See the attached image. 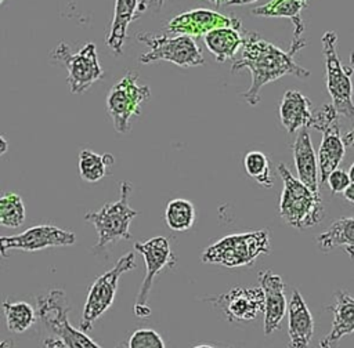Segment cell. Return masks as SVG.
<instances>
[{"instance_id":"6da1fadb","label":"cell","mask_w":354,"mask_h":348,"mask_svg":"<svg viewBox=\"0 0 354 348\" xmlns=\"http://www.w3.org/2000/svg\"><path fill=\"white\" fill-rule=\"evenodd\" d=\"M239 52L241 57L231 65V73H236L241 69L250 72V86L241 94L250 106H256L260 102V91L266 84L285 75H293L300 79L310 76V70L295 61L296 52L277 47L256 32L245 33V41Z\"/></svg>"},{"instance_id":"7a4b0ae2","label":"cell","mask_w":354,"mask_h":348,"mask_svg":"<svg viewBox=\"0 0 354 348\" xmlns=\"http://www.w3.org/2000/svg\"><path fill=\"white\" fill-rule=\"evenodd\" d=\"M277 168L283 184L278 204L279 217L288 225L300 231L319 224L325 215L319 193L293 177L283 163H279Z\"/></svg>"},{"instance_id":"3957f363","label":"cell","mask_w":354,"mask_h":348,"mask_svg":"<svg viewBox=\"0 0 354 348\" xmlns=\"http://www.w3.org/2000/svg\"><path fill=\"white\" fill-rule=\"evenodd\" d=\"M120 195L116 202L105 203L97 211L84 214V221L91 222L97 231V243L93 246L95 253L119 240H130V222L138 214L130 207L129 199L133 192L130 181H120Z\"/></svg>"},{"instance_id":"277c9868","label":"cell","mask_w":354,"mask_h":348,"mask_svg":"<svg viewBox=\"0 0 354 348\" xmlns=\"http://www.w3.org/2000/svg\"><path fill=\"white\" fill-rule=\"evenodd\" d=\"M271 242L267 229L227 235L202 253V262L218 264L227 268L250 265L259 255L270 254Z\"/></svg>"},{"instance_id":"5b68a950","label":"cell","mask_w":354,"mask_h":348,"mask_svg":"<svg viewBox=\"0 0 354 348\" xmlns=\"http://www.w3.org/2000/svg\"><path fill=\"white\" fill-rule=\"evenodd\" d=\"M136 39L138 43L148 47V50L138 58L140 64L142 65L166 61L181 68H192L205 64L201 47L189 36L152 35L148 32H140L137 33Z\"/></svg>"},{"instance_id":"8992f818","label":"cell","mask_w":354,"mask_h":348,"mask_svg":"<svg viewBox=\"0 0 354 348\" xmlns=\"http://www.w3.org/2000/svg\"><path fill=\"white\" fill-rule=\"evenodd\" d=\"M322 55L325 62V83L332 104L340 116L354 120L353 99V68L344 66L337 54V35L335 30H326L322 37Z\"/></svg>"},{"instance_id":"52a82bcc","label":"cell","mask_w":354,"mask_h":348,"mask_svg":"<svg viewBox=\"0 0 354 348\" xmlns=\"http://www.w3.org/2000/svg\"><path fill=\"white\" fill-rule=\"evenodd\" d=\"M50 58L53 62L66 68V81L72 94H82L95 81L104 79L97 46L93 41L86 43L77 51H73L65 41H61L50 51Z\"/></svg>"},{"instance_id":"ba28073f","label":"cell","mask_w":354,"mask_h":348,"mask_svg":"<svg viewBox=\"0 0 354 348\" xmlns=\"http://www.w3.org/2000/svg\"><path fill=\"white\" fill-rule=\"evenodd\" d=\"M149 97V87L138 83V73L136 70H127L126 75L111 87L106 95V113L116 133H129L131 120L140 115L141 105L145 104Z\"/></svg>"},{"instance_id":"9c48e42d","label":"cell","mask_w":354,"mask_h":348,"mask_svg":"<svg viewBox=\"0 0 354 348\" xmlns=\"http://www.w3.org/2000/svg\"><path fill=\"white\" fill-rule=\"evenodd\" d=\"M69 311L68 297L62 289H53L37 296V316L40 322L69 348H101L83 330H77L69 323Z\"/></svg>"},{"instance_id":"30bf717a","label":"cell","mask_w":354,"mask_h":348,"mask_svg":"<svg viewBox=\"0 0 354 348\" xmlns=\"http://www.w3.org/2000/svg\"><path fill=\"white\" fill-rule=\"evenodd\" d=\"M136 267V254L134 251H129L116 261L113 268L108 269L105 273L94 280L87 293V298L83 307V315L80 322V329L83 331L91 330L94 322L112 305L120 276L124 272L134 269Z\"/></svg>"},{"instance_id":"8fae6325","label":"cell","mask_w":354,"mask_h":348,"mask_svg":"<svg viewBox=\"0 0 354 348\" xmlns=\"http://www.w3.org/2000/svg\"><path fill=\"white\" fill-rule=\"evenodd\" d=\"M134 247L136 251H138L142 255L147 271L133 309L137 318L145 319L151 315V308L148 307V297L155 276L163 268H174L177 264V257L171 251L170 242L165 236H155L144 242H137Z\"/></svg>"},{"instance_id":"7c38bea8","label":"cell","mask_w":354,"mask_h":348,"mask_svg":"<svg viewBox=\"0 0 354 348\" xmlns=\"http://www.w3.org/2000/svg\"><path fill=\"white\" fill-rule=\"evenodd\" d=\"M76 242V235L71 231L61 229L54 225H36L25 229L24 232L12 236L0 238V251L3 257H7L10 250L22 251H39L48 247L71 246Z\"/></svg>"},{"instance_id":"4fadbf2b","label":"cell","mask_w":354,"mask_h":348,"mask_svg":"<svg viewBox=\"0 0 354 348\" xmlns=\"http://www.w3.org/2000/svg\"><path fill=\"white\" fill-rule=\"evenodd\" d=\"M202 301L220 307L230 322H249L264 312V291L260 286H235L224 294L209 296Z\"/></svg>"},{"instance_id":"5bb4252c","label":"cell","mask_w":354,"mask_h":348,"mask_svg":"<svg viewBox=\"0 0 354 348\" xmlns=\"http://www.w3.org/2000/svg\"><path fill=\"white\" fill-rule=\"evenodd\" d=\"M220 28L241 29L242 23L235 15H224L213 10L195 8L173 17L167 23L166 30L167 35L199 37Z\"/></svg>"},{"instance_id":"9a60e30c","label":"cell","mask_w":354,"mask_h":348,"mask_svg":"<svg viewBox=\"0 0 354 348\" xmlns=\"http://www.w3.org/2000/svg\"><path fill=\"white\" fill-rule=\"evenodd\" d=\"M259 283L264 291V334L270 336L279 329L288 311L285 283L278 273L270 269L259 272Z\"/></svg>"},{"instance_id":"2e32d148","label":"cell","mask_w":354,"mask_h":348,"mask_svg":"<svg viewBox=\"0 0 354 348\" xmlns=\"http://www.w3.org/2000/svg\"><path fill=\"white\" fill-rule=\"evenodd\" d=\"M307 3L308 0H270L266 4L254 7L252 14L257 17L290 19L293 23V37L289 48L297 54L307 44L303 37L306 26L301 19V11L307 7Z\"/></svg>"},{"instance_id":"e0dca14e","label":"cell","mask_w":354,"mask_h":348,"mask_svg":"<svg viewBox=\"0 0 354 348\" xmlns=\"http://www.w3.org/2000/svg\"><path fill=\"white\" fill-rule=\"evenodd\" d=\"M313 336V315L300 291L293 290L288 305V348H308Z\"/></svg>"},{"instance_id":"ac0fdd59","label":"cell","mask_w":354,"mask_h":348,"mask_svg":"<svg viewBox=\"0 0 354 348\" xmlns=\"http://www.w3.org/2000/svg\"><path fill=\"white\" fill-rule=\"evenodd\" d=\"M293 162L297 178L311 191L319 193V167L318 156L315 155L310 133L307 127L299 130V134L292 145Z\"/></svg>"},{"instance_id":"d6986e66","label":"cell","mask_w":354,"mask_h":348,"mask_svg":"<svg viewBox=\"0 0 354 348\" xmlns=\"http://www.w3.org/2000/svg\"><path fill=\"white\" fill-rule=\"evenodd\" d=\"M335 302L328 307L333 313L330 331L319 341V348H336L343 336L354 333V297L344 290L335 294Z\"/></svg>"},{"instance_id":"ffe728a7","label":"cell","mask_w":354,"mask_h":348,"mask_svg":"<svg viewBox=\"0 0 354 348\" xmlns=\"http://www.w3.org/2000/svg\"><path fill=\"white\" fill-rule=\"evenodd\" d=\"M138 0H115L113 18L105 37V44L115 57L123 54L129 25L140 17Z\"/></svg>"},{"instance_id":"44dd1931","label":"cell","mask_w":354,"mask_h":348,"mask_svg":"<svg viewBox=\"0 0 354 348\" xmlns=\"http://www.w3.org/2000/svg\"><path fill=\"white\" fill-rule=\"evenodd\" d=\"M278 112L283 128L290 134L308 127L313 117L311 101L297 90L285 91Z\"/></svg>"},{"instance_id":"7402d4cb","label":"cell","mask_w":354,"mask_h":348,"mask_svg":"<svg viewBox=\"0 0 354 348\" xmlns=\"http://www.w3.org/2000/svg\"><path fill=\"white\" fill-rule=\"evenodd\" d=\"M322 141L318 149V167H319V182L325 184L328 175L337 168L342 163L346 152V145L340 134L339 122L328 126L322 131Z\"/></svg>"},{"instance_id":"603a6c76","label":"cell","mask_w":354,"mask_h":348,"mask_svg":"<svg viewBox=\"0 0 354 348\" xmlns=\"http://www.w3.org/2000/svg\"><path fill=\"white\" fill-rule=\"evenodd\" d=\"M203 41L214 59L218 64H223L232 59L236 52L241 51L245 41V35L241 33V29L220 28L205 35Z\"/></svg>"},{"instance_id":"cb8c5ba5","label":"cell","mask_w":354,"mask_h":348,"mask_svg":"<svg viewBox=\"0 0 354 348\" xmlns=\"http://www.w3.org/2000/svg\"><path fill=\"white\" fill-rule=\"evenodd\" d=\"M317 244L322 251L333 247H343L354 258V217H340L330 226L317 236Z\"/></svg>"},{"instance_id":"d4e9b609","label":"cell","mask_w":354,"mask_h":348,"mask_svg":"<svg viewBox=\"0 0 354 348\" xmlns=\"http://www.w3.org/2000/svg\"><path fill=\"white\" fill-rule=\"evenodd\" d=\"M115 163L111 153L98 155L91 149H82L79 153V174L86 182H97L106 175V168Z\"/></svg>"},{"instance_id":"484cf974","label":"cell","mask_w":354,"mask_h":348,"mask_svg":"<svg viewBox=\"0 0 354 348\" xmlns=\"http://www.w3.org/2000/svg\"><path fill=\"white\" fill-rule=\"evenodd\" d=\"M195 217H196L195 206L188 199L176 197L169 200V203L166 204L165 221L171 231H177V232L188 231L189 228H192L195 222Z\"/></svg>"},{"instance_id":"4316f807","label":"cell","mask_w":354,"mask_h":348,"mask_svg":"<svg viewBox=\"0 0 354 348\" xmlns=\"http://www.w3.org/2000/svg\"><path fill=\"white\" fill-rule=\"evenodd\" d=\"M3 311L7 327L12 333H24L36 322L33 307L25 301H4Z\"/></svg>"},{"instance_id":"83f0119b","label":"cell","mask_w":354,"mask_h":348,"mask_svg":"<svg viewBox=\"0 0 354 348\" xmlns=\"http://www.w3.org/2000/svg\"><path fill=\"white\" fill-rule=\"evenodd\" d=\"M243 168L250 178H254L263 188H271L274 184L270 160L266 153L260 151H250L243 157Z\"/></svg>"},{"instance_id":"f1b7e54d","label":"cell","mask_w":354,"mask_h":348,"mask_svg":"<svg viewBox=\"0 0 354 348\" xmlns=\"http://www.w3.org/2000/svg\"><path fill=\"white\" fill-rule=\"evenodd\" d=\"M25 221V206L18 193H3L0 199V225L18 228Z\"/></svg>"},{"instance_id":"f546056e","label":"cell","mask_w":354,"mask_h":348,"mask_svg":"<svg viewBox=\"0 0 354 348\" xmlns=\"http://www.w3.org/2000/svg\"><path fill=\"white\" fill-rule=\"evenodd\" d=\"M127 348H166L160 334L152 329H138L130 338Z\"/></svg>"},{"instance_id":"4dcf8cb0","label":"cell","mask_w":354,"mask_h":348,"mask_svg":"<svg viewBox=\"0 0 354 348\" xmlns=\"http://www.w3.org/2000/svg\"><path fill=\"white\" fill-rule=\"evenodd\" d=\"M326 184L332 193H343L347 189V186L351 184V180L348 173H346L344 170L336 168L328 175Z\"/></svg>"},{"instance_id":"1f68e13d","label":"cell","mask_w":354,"mask_h":348,"mask_svg":"<svg viewBox=\"0 0 354 348\" xmlns=\"http://www.w3.org/2000/svg\"><path fill=\"white\" fill-rule=\"evenodd\" d=\"M166 0H140V14L152 8L153 11H159Z\"/></svg>"},{"instance_id":"d6a6232c","label":"cell","mask_w":354,"mask_h":348,"mask_svg":"<svg viewBox=\"0 0 354 348\" xmlns=\"http://www.w3.org/2000/svg\"><path fill=\"white\" fill-rule=\"evenodd\" d=\"M43 345H44V348H69L61 338H55V337L46 338Z\"/></svg>"},{"instance_id":"836d02e7","label":"cell","mask_w":354,"mask_h":348,"mask_svg":"<svg viewBox=\"0 0 354 348\" xmlns=\"http://www.w3.org/2000/svg\"><path fill=\"white\" fill-rule=\"evenodd\" d=\"M343 197H344L347 202H350V203L354 204V182H351V184L347 186V189L343 192Z\"/></svg>"},{"instance_id":"e575fe53","label":"cell","mask_w":354,"mask_h":348,"mask_svg":"<svg viewBox=\"0 0 354 348\" xmlns=\"http://www.w3.org/2000/svg\"><path fill=\"white\" fill-rule=\"evenodd\" d=\"M343 141H344V145H346V146L354 148V128H351L350 131H347V133L343 135Z\"/></svg>"},{"instance_id":"d590c367","label":"cell","mask_w":354,"mask_h":348,"mask_svg":"<svg viewBox=\"0 0 354 348\" xmlns=\"http://www.w3.org/2000/svg\"><path fill=\"white\" fill-rule=\"evenodd\" d=\"M257 0H228L227 4L228 6H246V4H252Z\"/></svg>"},{"instance_id":"8d00e7d4","label":"cell","mask_w":354,"mask_h":348,"mask_svg":"<svg viewBox=\"0 0 354 348\" xmlns=\"http://www.w3.org/2000/svg\"><path fill=\"white\" fill-rule=\"evenodd\" d=\"M0 144H1V149H0V153L1 155H4L6 153V151H7V141H6V138L1 135V138H0Z\"/></svg>"},{"instance_id":"74e56055","label":"cell","mask_w":354,"mask_h":348,"mask_svg":"<svg viewBox=\"0 0 354 348\" xmlns=\"http://www.w3.org/2000/svg\"><path fill=\"white\" fill-rule=\"evenodd\" d=\"M348 175H350V180H351V182H354V163L350 166V168H348Z\"/></svg>"},{"instance_id":"f35d334b","label":"cell","mask_w":354,"mask_h":348,"mask_svg":"<svg viewBox=\"0 0 354 348\" xmlns=\"http://www.w3.org/2000/svg\"><path fill=\"white\" fill-rule=\"evenodd\" d=\"M205 1H209V3H213V4H217V6H220V4H227V1L228 0H205Z\"/></svg>"},{"instance_id":"ab89813d","label":"cell","mask_w":354,"mask_h":348,"mask_svg":"<svg viewBox=\"0 0 354 348\" xmlns=\"http://www.w3.org/2000/svg\"><path fill=\"white\" fill-rule=\"evenodd\" d=\"M350 66H351L353 70H354V52H351V55H350Z\"/></svg>"},{"instance_id":"60d3db41","label":"cell","mask_w":354,"mask_h":348,"mask_svg":"<svg viewBox=\"0 0 354 348\" xmlns=\"http://www.w3.org/2000/svg\"><path fill=\"white\" fill-rule=\"evenodd\" d=\"M0 348H11V345H10V342H8V341H3Z\"/></svg>"},{"instance_id":"b9f144b4","label":"cell","mask_w":354,"mask_h":348,"mask_svg":"<svg viewBox=\"0 0 354 348\" xmlns=\"http://www.w3.org/2000/svg\"><path fill=\"white\" fill-rule=\"evenodd\" d=\"M194 348H216V347H212V345H196Z\"/></svg>"},{"instance_id":"7bdbcfd3","label":"cell","mask_w":354,"mask_h":348,"mask_svg":"<svg viewBox=\"0 0 354 348\" xmlns=\"http://www.w3.org/2000/svg\"><path fill=\"white\" fill-rule=\"evenodd\" d=\"M116 348H127V345H126V344H123V342H122V344H119V345H118V347H116Z\"/></svg>"},{"instance_id":"ee69618b","label":"cell","mask_w":354,"mask_h":348,"mask_svg":"<svg viewBox=\"0 0 354 348\" xmlns=\"http://www.w3.org/2000/svg\"><path fill=\"white\" fill-rule=\"evenodd\" d=\"M0 1H1V3H4V0H0Z\"/></svg>"}]
</instances>
